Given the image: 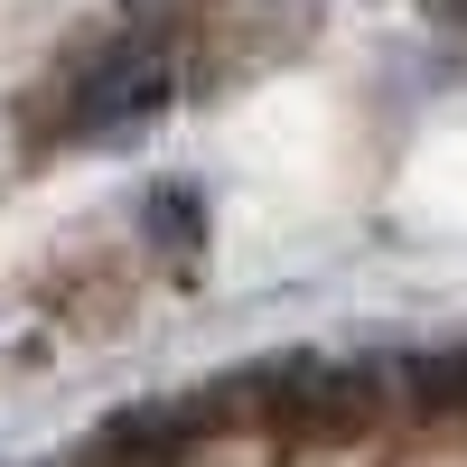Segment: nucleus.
Masks as SVG:
<instances>
[{"instance_id":"nucleus-1","label":"nucleus","mask_w":467,"mask_h":467,"mask_svg":"<svg viewBox=\"0 0 467 467\" xmlns=\"http://www.w3.org/2000/svg\"><path fill=\"white\" fill-rule=\"evenodd\" d=\"M169 94H178V57H169V37L131 28V37H112V47L85 57V75H75V103H66V131H75V140H122V131H140V122H160Z\"/></svg>"},{"instance_id":"nucleus-2","label":"nucleus","mask_w":467,"mask_h":467,"mask_svg":"<svg viewBox=\"0 0 467 467\" xmlns=\"http://www.w3.org/2000/svg\"><path fill=\"white\" fill-rule=\"evenodd\" d=\"M178 440H187V420H178V411H122V420L103 431L94 458H103V467H160Z\"/></svg>"},{"instance_id":"nucleus-3","label":"nucleus","mask_w":467,"mask_h":467,"mask_svg":"<svg viewBox=\"0 0 467 467\" xmlns=\"http://www.w3.org/2000/svg\"><path fill=\"white\" fill-rule=\"evenodd\" d=\"M140 234H160V244H169V262H197V206H187L178 187L140 197Z\"/></svg>"},{"instance_id":"nucleus-4","label":"nucleus","mask_w":467,"mask_h":467,"mask_svg":"<svg viewBox=\"0 0 467 467\" xmlns=\"http://www.w3.org/2000/svg\"><path fill=\"white\" fill-rule=\"evenodd\" d=\"M440 10H449V19H467V0H440Z\"/></svg>"}]
</instances>
